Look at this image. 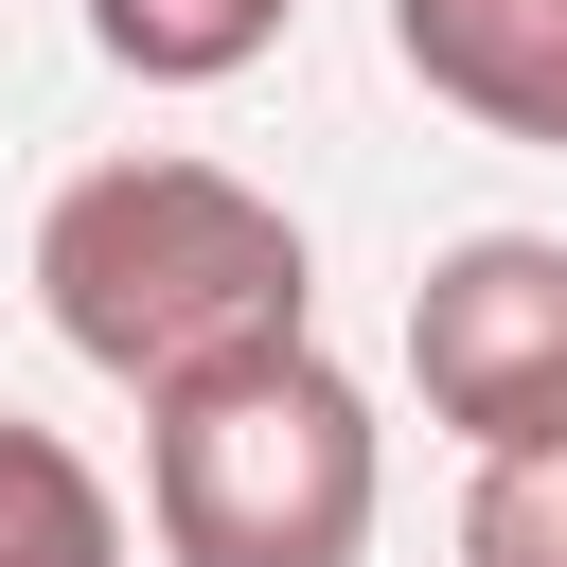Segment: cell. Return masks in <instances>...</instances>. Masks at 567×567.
<instances>
[{"mask_svg": "<svg viewBox=\"0 0 567 567\" xmlns=\"http://www.w3.org/2000/svg\"><path fill=\"white\" fill-rule=\"evenodd\" d=\"M35 301L142 408L195 390V372H248V354L319 337V266H301L284 195H248L213 159H89L35 213Z\"/></svg>", "mask_w": 567, "mask_h": 567, "instance_id": "1", "label": "cell"}, {"mask_svg": "<svg viewBox=\"0 0 567 567\" xmlns=\"http://www.w3.org/2000/svg\"><path fill=\"white\" fill-rule=\"evenodd\" d=\"M142 425H159L142 443V514H159L177 567H354L372 549L390 461H372V390L319 337L248 354V372H195Z\"/></svg>", "mask_w": 567, "mask_h": 567, "instance_id": "2", "label": "cell"}, {"mask_svg": "<svg viewBox=\"0 0 567 567\" xmlns=\"http://www.w3.org/2000/svg\"><path fill=\"white\" fill-rule=\"evenodd\" d=\"M408 372H425V425H461L478 461L567 443V248L549 230H461L408 284Z\"/></svg>", "mask_w": 567, "mask_h": 567, "instance_id": "3", "label": "cell"}, {"mask_svg": "<svg viewBox=\"0 0 567 567\" xmlns=\"http://www.w3.org/2000/svg\"><path fill=\"white\" fill-rule=\"evenodd\" d=\"M390 53L425 106L567 159V0H390Z\"/></svg>", "mask_w": 567, "mask_h": 567, "instance_id": "4", "label": "cell"}, {"mask_svg": "<svg viewBox=\"0 0 567 567\" xmlns=\"http://www.w3.org/2000/svg\"><path fill=\"white\" fill-rule=\"evenodd\" d=\"M0 567H124V496L18 408H0Z\"/></svg>", "mask_w": 567, "mask_h": 567, "instance_id": "5", "label": "cell"}, {"mask_svg": "<svg viewBox=\"0 0 567 567\" xmlns=\"http://www.w3.org/2000/svg\"><path fill=\"white\" fill-rule=\"evenodd\" d=\"M284 18H301V0H89L106 71H142V89H230Z\"/></svg>", "mask_w": 567, "mask_h": 567, "instance_id": "6", "label": "cell"}, {"mask_svg": "<svg viewBox=\"0 0 567 567\" xmlns=\"http://www.w3.org/2000/svg\"><path fill=\"white\" fill-rule=\"evenodd\" d=\"M461 567H567V443L478 461V496H461Z\"/></svg>", "mask_w": 567, "mask_h": 567, "instance_id": "7", "label": "cell"}]
</instances>
